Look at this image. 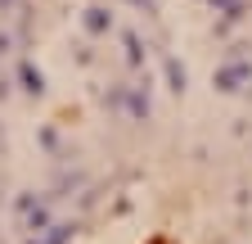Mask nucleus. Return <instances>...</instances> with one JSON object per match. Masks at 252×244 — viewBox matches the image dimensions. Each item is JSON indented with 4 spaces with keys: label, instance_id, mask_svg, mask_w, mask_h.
I'll return each mask as SVG.
<instances>
[{
    "label": "nucleus",
    "instance_id": "nucleus-1",
    "mask_svg": "<svg viewBox=\"0 0 252 244\" xmlns=\"http://www.w3.org/2000/svg\"><path fill=\"white\" fill-rule=\"evenodd\" d=\"M153 244H167V240H153Z\"/></svg>",
    "mask_w": 252,
    "mask_h": 244
}]
</instances>
